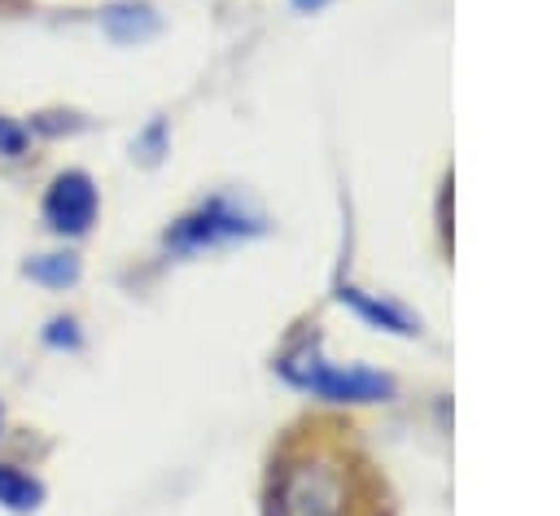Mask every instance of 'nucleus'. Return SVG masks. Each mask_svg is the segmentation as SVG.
<instances>
[{"mask_svg":"<svg viewBox=\"0 0 560 516\" xmlns=\"http://www.w3.org/2000/svg\"><path fill=\"white\" fill-rule=\"evenodd\" d=\"M241 232H245V214L232 210L223 197H214V201H206L197 214L179 219V223L166 232V245H175V249H206V245L232 241V236H241Z\"/></svg>","mask_w":560,"mask_h":516,"instance_id":"20e7f679","label":"nucleus"},{"mask_svg":"<svg viewBox=\"0 0 560 516\" xmlns=\"http://www.w3.org/2000/svg\"><path fill=\"white\" fill-rule=\"evenodd\" d=\"M0 424H4V411H0Z\"/></svg>","mask_w":560,"mask_h":516,"instance_id":"f8f14e48","label":"nucleus"},{"mask_svg":"<svg viewBox=\"0 0 560 516\" xmlns=\"http://www.w3.org/2000/svg\"><path fill=\"white\" fill-rule=\"evenodd\" d=\"M267 516H376V477L341 429L289 437L271 464Z\"/></svg>","mask_w":560,"mask_h":516,"instance_id":"f257e3e1","label":"nucleus"},{"mask_svg":"<svg viewBox=\"0 0 560 516\" xmlns=\"http://www.w3.org/2000/svg\"><path fill=\"white\" fill-rule=\"evenodd\" d=\"M328 0H293V9H302V13H315V9H324Z\"/></svg>","mask_w":560,"mask_h":516,"instance_id":"9b49d317","label":"nucleus"},{"mask_svg":"<svg viewBox=\"0 0 560 516\" xmlns=\"http://www.w3.org/2000/svg\"><path fill=\"white\" fill-rule=\"evenodd\" d=\"M39 503H44V481L22 472L18 464L0 459V507L13 512V516H31Z\"/></svg>","mask_w":560,"mask_h":516,"instance_id":"423d86ee","label":"nucleus"},{"mask_svg":"<svg viewBox=\"0 0 560 516\" xmlns=\"http://www.w3.org/2000/svg\"><path fill=\"white\" fill-rule=\"evenodd\" d=\"M44 345H52V350H74V345H79V324H74V319H52V324L44 328Z\"/></svg>","mask_w":560,"mask_h":516,"instance_id":"9d476101","label":"nucleus"},{"mask_svg":"<svg viewBox=\"0 0 560 516\" xmlns=\"http://www.w3.org/2000/svg\"><path fill=\"white\" fill-rule=\"evenodd\" d=\"M101 197L88 171H61L52 175V184L39 197V219L52 236H83L96 223Z\"/></svg>","mask_w":560,"mask_h":516,"instance_id":"7ed1b4c3","label":"nucleus"},{"mask_svg":"<svg viewBox=\"0 0 560 516\" xmlns=\"http://www.w3.org/2000/svg\"><path fill=\"white\" fill-rule=\"evenodd\" d=\"M341 297H346V302H350L359 315H368L372 324H385V328H394V332H411V328H407V319H402V315H398L389 302H372V297H363L359 289H346Z\"/></svg>","mask_w":560,"mask_h":516,"instance_id":"6e6552de","label":"nucleus"},{"mask_svg":"<svg viewBox=\"0 0 560 516\" xmlns=\"http://www.w3.org/2000/svg\"><path fill=\"white\" fill-rule=\"evenodd\" d=\"M79 258L74 254H35V258H26L22 262V275L26 280H35V284H44V289H70L74 280H79Z\"/></svg>","mask_w":560,"mask_h":516,"instance_id":"0eeeda50","label":"nucleus"},{"mask_svg":"<svg viewBox=\"0 0 560 516\" xmlns=\"http://www.w3.org/2000/svg\"><path fill=\"white\" fill-rule=\"evenodd\" d=\"M101 26H105V35H109L114 44H140V39H149V35L158 31V17H153L149 4L127 0V4H109V9L101 13Z\"/></svg>","mask_w":560,"mask_h":516,"instance_id":"39448f33","label":"nucleus"},{"mask_svg":"<svg viewBox=\"0 0 560 516\" xmlns=\"http://www.w3.org/2000/svg\"><path fill=\"white\" fill-rule=\"evenodd\" d=\"M284 376L302 389H311L315 398H332V402H372V398H385L389 394V380L368 372V367H332L315 354H289L284 363Z\"/></svg>","mask_w":560,"mask_h":516,"instance_id":"f03ea898","label":"nucleus"},{"mask_svg":"<svg viewBox=\"0 0 560 516\" xmlns=\"http://www.w3.org/2000/svg\"><path fill=\"white\" fill-rule=\"evenodd\" d=\"M26 149H31V127H22L18 118L0 114V157L18 162V157H26Z\"/></svg>","mask_w":560,"mask_h":516,"instance_id":"1a4fd4ad","label":"nucleus"}]
</instances>
